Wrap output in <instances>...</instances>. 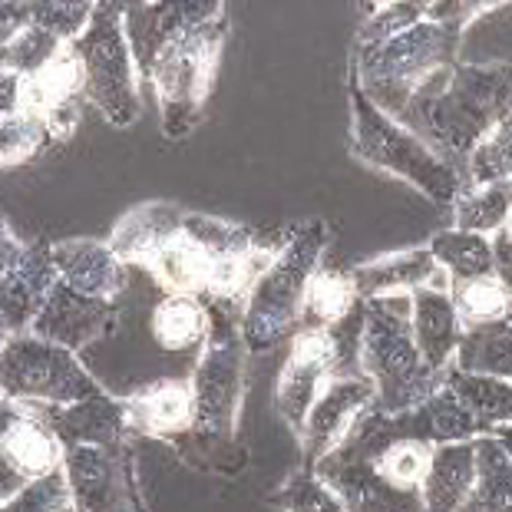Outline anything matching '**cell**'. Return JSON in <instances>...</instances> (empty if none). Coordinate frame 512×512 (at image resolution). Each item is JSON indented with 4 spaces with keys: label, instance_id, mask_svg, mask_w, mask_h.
<instances>
[{
    "label": "cell",
    "instance_id": "cell-5",
    "mask_svg": "<svg viewBox=\"0 0 512 512\" xmlns=\"http://www.w3.org/2000/svg\"><path fill=\"white\" fill-rule=\"evenodd\" d=\"M410 294L364 301L361 370L374 380L380 413H407L443 387L446 370H433L413 341Z\"/></svg>",
    "mask_w": 512,
    "mask_h": 512
},
{
    "label": "cell",
    "instance_id": "cell-10",
    "mask_svg": "<svg viewBox=\"0 0 512 512\" xmlns=\"http://www.w3.org/2000/svg\"><path fill=\"white\" fill-rule=\"evenodd\" d=\"M245 354L235 314L212 308V337L192 370L195 390V430L205 443H232L245 403Z\"/></svg>",
    "mask_w": 512,
    "mask_h": 512
},
{
    "label": "cell",
    "instance_id": "cell-23",
    "mask_svg": "<svg viewBox=\"0 0 512 512\" xmlns=\"http://www.w3.org/2000/svg\"><path fill=\"white\" fill-rule=\"evenodd\" d=\"M27 407L57 430L67 450L70 446H123V437L129 433L123 400L110 394L70 403V407H57V403H27Z\"/></svg>",
    "mask_w": 512,
    "mask_h": 512
},
{
    "label": "cell",
    "instance_id": "cell-29",
    "mask_svg": "<svg viewBox=\"0 0 512 512\" xmlns=\"http://www.w3.org/2000/svg\"><path fill=\"white\" fill-rule=\"evenodd\" d=\"M430 255L440 261L443 271L450 275V285L456 281H473L496 271V255H493V238L476 235V232H460V228H446L430 238Z\"/></svg>",
    "mask_w": 512,
    "mask_h": 512
},
{
    "label": "cell",
    "instance_id": "cell-41",
    "mask_svg": "<svg viewBox=\"0 0 512 512\" xmlns=\"http://www.w3.org/2000/svg\"><path fill=\"white\" fill-rule=\"evenodd\" d=\"M63 512H76V509H73V506H67V509H63Z\"/></svg>",
    "mask_w": 512,
    "mask_h": 512
},
{
    "label": "cell",
    "instance_id": "cell-8",
    "mask_svg": "<svg viewBox=\"0 0 512 512\" xmlns=\"http://www.w3.org/2000/svg\"><path fill=\"white\" fill-rule=\"evenodd\" d=\"M228 34L225 14L209 17L189 27L159 53L156 67L149 73L152 90L159 96L162 136L185 139L199 126L205 103L212 96L219 60Z\"/></svg>",
    "mask_w": 512,
    "mask_h": 512
},
{
    "label": "cell",
    "instance_id": "cell-2",
    "mask_svg": "<svg viewBox=\"0 0 512 512\" xmlns=\"http://www.w3.org/2000/svg\"><path fill=\"white\" fill-rule=\"evenodd\" d=\"M483 437L470 410L440 387L407 413H380L374 403L347 437L314 466L347 512H423V479L440 443Z\"/></svg>",
    "mask_w": 512,
    "mask_h": 512
},
{
    "label": "cell",
    "instance_id": "cell-11",
    "mask_svg": "<svg viewBox=\"0 0 512 512\" xmlns=\"http://www.w3.org/2000/svg\"><path fill=\"white\" fill-rule=\"evenodd\" d=\"M0 384H4V400L57 403V407L106 394L93 370L70 347L43 341L37 334L4 337Z\"/></svg>",
    "mask_w": 512,
    "mask_h": 512
},
{
    "label": "cell",
    "instance_id": "cell-13",
    "mask_svg": "<svg viewBox=\"0 0 512 512\" xmlns=\"http://www.w3.org/2000/svg\"><path fill=\"white\" fill-rule=\"evenodd\" d=\"M0 255H4V278H0L4 337L30 334L50 291L60 285V271L53 265L50 245H24L7 225L0 235Z\"/></svg>",
    "mask_w": 512,
    "mask_h": 512
},
{
    "label": "cell",
    "instance_id": "cell-36",
    "mask_svg": "<svg viewBox=\"0 0 512 512\" xmlns=\"http://www.w3.org/2000/svg\"><path fill=\"white\" fill-rule=\"evenodd\" d=\"M93 10L96 4H86V0H67V4L63 0H37V4H30V20L43 30H50L63 43H73L90 27Z\"/></svg>",
    "mask_w": 512,
    "mask_h": 512
},
{
    "label": "cell",
    "instance_id": "cell-35",
    "mask_svg": "<svg viewBox=\"0 0 512 512\" xmlns=\"http://www.w3.org/2000/svg\"><path fill=\"white\" fill-rule=\"evenodd\" d=\"M271 503L285 512H347L341 496L308 466H301L298 473L288 476L285 486L278 493H271Z\"/></svg>",
    "mask_w": 512,
    "mask_h": 512
},
{
    "label": "cell",
    "instance_id": "cell-20",
    "mask_svg": "<svg viewBox=\"0 0 512 512\" xmlns=\"http://www.w3.org/2000/svg\"><path fill=\"white\" fill-rule=\"evenodd\" d=\"M53 265H57L60 278L67 281L73 291L86 294V298L116 301L126 291L129 265L116 255L110 242H93V238H67V242L50 245Z\"/></svg>",
    "mask_w": 512,
    "mask_h": 512
},
{
    "label": "cell",
    "instance_id": "cell-24",
    "mask_svg": "<svg viewBox=\"0 0 512 512\" xmlns=\"http://www.w3.org/2000/svg\"><path fill=\"white\" fill-rule=\"evenodd\" d=\"M413 304V341H417L423 361L433 370H450L456 347H460V318H456L453 298L446 288H417L410 294Z\"/></svg>",
    "mask_w": 512,
    "mask_h": 512
},
{
    "label": "cell",
    "instance_id": "cell-18",
    "mask_svg": "<svg viewBox=\"0 0 512 512\" xmlns=\"http://www.w3.org/2000/svg\"><path fill=\"white\" fill-rule=\"evenodd\" d=\"M225 14L219 0H185V4H123V27L129 50L136 57V70L149 80L159 53L189 27L209 17Z\"/></svg>",
    "mask_w": 512,
    "mask_h": 512
},
{
    "label": "cell",
    "instance_id": "cell-4",
    "mask_svg": "<svg viewBox=\"0 0 512 512\" xmlns=\"http://www.w3.org/2000/svg\"><path fill=\"white\" fill-rule=\"evenodd\" d=\"M486 4H427L417 24L390 40L357 47L354 76L377 110L400 119L423 86L456 67L463 30L486 14Z\"/></svg>",
    "mask_w": 512,
    "mask_h": 512
},
{
    "label": "cell",
    "instance_id": "cell-3",
    "mask_svg": "<svg viewBox=\"0 0 512 512\" xmlns=\"http://www.w3.org/2000/svg\"><path fill=\"white\" fill-rule=\"evenodd\" d=\"M506 116H512V60H499L456 63L413 96L397 123L463 176L473 149Z\"/></svg>",
    "mask_w": 512,
    "mask_h": 512
},
{
    "label": "cell",
    "instance_id": "cell-39",
    "mask_svg": "<svg viewBox=\"0 0 512 512\" xmlns=\"http://www.w3.org/2000/svg\"><path fill=\"white\" fill-rule=\"evenodd\" d=\"M427 14V4H387L374 10L361 34H357V47H370V43H380V40H390L394 34H400V30H407L410 24H417V20Z\"/></svg>",
    "mask_w": 512,
    "mask_h": 512
},
{
    "label": "cell",
    "instance_id": "cell-12",
    "mask_svg": "<svg viewBox=\"0 0 512 512\" xmlns=\"http://www.w3.org/2000/svg\"><path fill=\"white\" fill-rule=\"evenodd\" d=\"M67 466V443L57 430L30 410L27 403L4 400L0 407V476H4V499L17 496L34 479L60 473Z\"/></svg>",
    "mask_w": 512,
    "mask_h": 512
},
{
    "label": "cell",
    "instance_id": "cell-9",
    "mask_svg": "<svg viewBox=\"0 0 512 512\" xmlns=\"http://www.w3.org/2000/svg\"><path fill=\"white\" fill-rule=\"evenodd\" d=\"M86 70V100L103 113L106 123L133 126L143 116L139 70L123 27V4H96L90 27L73 40Z\"/></svg>",
    "mask_w": 512,
    "mask_h": 512
},
{
    "label": "cell",
    "instance_id": "cell-1",
    "mask_svg": "<svg viewBox=\"0 0 512 512\" xmlns=\"http://www.w3.org/2000/svg\"><path fill=\"white\" fill-rule=\"evenodd\" d=\"M288 235L271 238L248 225L169 202H146L123 215L110 245L126 265L143 268L152 285L166 294L199 298L209 308L242 318L248 294L275 265Z\"/></svg>",
    "mask_w": 512,
    "mask_h": 512
},
{
    "label": "cell",
    "instance_id": "cell-15",
    "mask_svg": "<svg viewBox=\"0 0 512 512\" xmlns=\"http://www.w3.org/2000/svg\"><path fill=\"white\" fill-rule=\"evenodd\" d=\"M63 470L76 512H133V479L123 446H70Z\"/></svg>",
    "mask_w": 512,
    "mask_h": 512
},
{
    "label": "cell",
    "instance_id": "cell-7",
    "mask_svg": "<svg viewBox=\"0 0 512 512\" xmlns=\"http://www.w3.org/2000/svg\"><path fill=\"white\" fill-rule=\"evenodd\" d=\"M351 113H354L351 152L357 159L380 172H390L397 179H407L430 202L443 205V209H453V202L463 192V176L453 166H446L437 152L423 143L420 136H413L407 126H400L394 116L377 110L364 96L354 73H351Z\"/></svg>",
    "mask_w": 512,
    "mask_h": 512
},
{
    "label": "cell",
    "instance_id": "cell-19",
    "mask_svg": "<svg viewBox=\"0 0 512 512\" xmlns=\"http://www.w3.org/2000/svg\"><path fill=\"white\" fill-rule=\"evenodd\" d=\"M126 410V427L139 437L179 440L195 430V390L192 377H162L119 397Z\"/></svg>",
    "mask_w": 512,
    "mask_h": 512
},
{
    "label": "cell",
    "instance_id": "cell-30",
    "mask_svg": "<svg viewBox=\"0 0 512 512\" xmlns=\"http://www.w3.org/2000/svg\"><path fill=\"white\" fill-rule=\"evenodd\" d=\"M456 370L512 380V321L486 324V328L463 331L453 357Z\"/></svg>",
    "mask_w": 512,
    "mask_h": 512
},
{
    "label": "cell",
    "instance_id": "cell-38",
    "mask_svg": "<svg viewBox=\"0 0 512 512\" xmlns=\"http://www.w3.org/2000/svg\"><path fill=\"white\" fill-rule=\"evenodd\" d=\"M0 146H4V169H17L24 166L50 146V136L47 129L30 123V119H4L0 126Z\"/></svg>",
    "mask_w": 512,
    "mask_h": 512
},
{
    "label": "cell",
    "instance_id": "cell-21",
    "mask_svg": "<svg viewBox=\"0 0 512 512\" xmlns=\"http://www.w3.org/2000/svg\"><path fill=\"white\" fill-rule=\"evenodd\" d=\"M146 334L162 354L195 367L212 337V308L199 298L162 291V298L149 308Z\"/></svg>",
    "mask_w": 512,
    "mask_h": 512
},
{
    "label": "cell",
    "instance_id": "cell-37",
    "mask_svg": "<svg viewBox=\"0 0 512 512\" xmlns=\"http://www.w3.org/2000/svg\"><path fill=\"white\" fill-rule=\"evenodd\" d=\"M67 506H73L70 479H67V470H60L43 479H34V483H27L17 496L4 499L0 512H63Z\"/></svg>",
    "mask_w": 512,
    "mask_h": 512
},
{
    "label": "cell",
    "instance_id": "cell-6",
    "mask_svg": "<svg viewBox=\"0 0 512 512\" xmlns=\"http://www.w3.org/2000/svg\"><path fill=\"white\" fill-rule=\"evenodd\" d=\"M324 248H328V225L324 222L311 219L291 228L281 255L258 278L242 318H238V331H242V341L252 354H265L301 331L304 294H308L314 271L321 268Z\"/></svg>",
    "mask_w": 512,
    "mask_h": 512
},
{
    "label": "cell",
    "instance_id": "cell-27",
    "mask_svg": "<svg viewBox=\"0 0 512 512\" xmlns=\"http://www.w3.org/2000/svg\"><path fill=\"white\" fill-rule=\"evenodd\" d=\"M361 304L364 301L354 288L351 271L318 268L308 285V294H304L301 331H334L354 311H361Z\"/></svg>",
    "mask_w": 512,
    "mask_h": 512
},
{
    "label": "cell",
    "instance_id": "cell-28",
    "mask_svg": "<svg viewBox=\"0 0 512 512\" xmlns=\"http://www.w3.org/2000/svg\"><path fill=\"white\" fill-rule=\"evenodd\" d=\"M476 486L460 512H512V460L496 437H476Z\"/></svg>",
    "mask_w": 512,
    "mask_h": 512
},
{
    "label": "cell",
    "instance_id": "cell-33",
    "mask_svg": "<svg viewBox=\"0 0 512 512\" xmlns=\"http://www.w3.org/2000/svg\"><path fill=\"white\" fill-rule=\"evenodd\" d=\"M63 47H67V43L60 37H53L50 30H43L40 24L30 20L14 40H7L4 47H0V63H4L7 73L34 76L43 67H50V63L60 57Z\"/></svg>",
    "mask_w": 512,
    "mask_h": 512
},
{
    "label": "cell",
    "instance_id": "cell-40",
    "mask_svg": "<svg viewBox=\"0 0 512 512\" xmlns=\"http://www.w3.org/2000/svg\"><path fill=\"white\" fill-rule=\"evenodd\" d=\"M493 437L506 446V453H509V460H512V427H503V430H496Z\"/></svg>",
    "mask_w": 512,
    "mask_h": 512
},
{
    "label": "cell",
    "instance_id": "cell-34",
    "mask_svg": "<svg viewBox=\"0 0 512 512\" xmlns=\"http://www.w3.org/2000/svg\"><path fill=\"white\" fill-rule=\"evenodd\" d=\"M489 182H512V116H506L466 162L463 189Z\"/></svg>",
    "mask_w": 512,
    "mask_h": 512
},
{
    "label": "cell",
    "instance_id": "cell-25",
    "mask_svg": "<svg viewBox=\"0 0 512 512\" xmlns=\"http://www.w3.org/2000/svg\"><path fill=\"white\" fill-rule=\"evenodd\" d=\"M476 440L440 443L423 479V512H460L476 486Z\"/></svg>",
    "mask_w": 512,
    "mask_h": 512
},
{
    "label": "cell",
    "instance_id": "cell-17",
    "mask_svg": "<svg viewBox=\"0 0 512 512\" xmlns=\"http://www.w3.org/2000/svg\"><path fill=\"white\" fill-rule=\"evenodd\" d=\"M374 400H377V387L367 374L334 377L331 384L321 390V397L314 400L308 420H304V433H301L304 466L314 470V466L347 437L354 420L361 417Z\"/></svg>",
    "mask_w": 512,
    "mask_h": 512
},
{
    "label": "cell",
    "instance_id": "cell-22",
    "mask_svg": "<svg viewBox=\"0 0 512 512\" xmlns=\"http://www.w3.org/2000/svg\"><path fill=\"white\" fill-rule=\"evenodd\" d=\"M354 288L361 301L390 298V294H413L417 288H446L450 291V275L430 255V248H407V252H390L374 261L351 268Z\"/></svg>",
    "mask_w": 512,
    "mask_h": 512
},
{
    "label": "cell",
    "instance_id": "cell-16",
    "mask_svg": "<svg viewBox=\"0 0 512 512\" xmlns=\"http://www.w3.org/2000/svg\"><path fill=\"white\" fill-rule=\"evenodd\" d=\"M119 321V304L86 298V294L73 291L67 281L60 278V285L50 291L47 304L37 314L30 334L43 337V341L70 347L73 354L90 351L96 341H103L106 334L116 328Z\"/></svg>",
    "mask_w": 512,
    "mask_h": 512
},
{
    "label": "cell",
    "instance_id": "cell-31",
    "mask_svg": "<svg viewBox=\"0 0 512 512\" xmlns=\"http://www.w3.org/2000/svg\"><path fill=\"white\" fill-rule=\"evenodd\" d=\"M450 298L463 331L512 321V294L496 271L473 281H456V285H450Z\"/></svg>",
    "mask_w": 512,
    "mask_h": 512
},
{
    "label": "cell",
    "instance_id": "cell-26",
    "mask_svg": "<svg viewBox=\"0 0 512 512\" xmlns=\"http://www.w3.org/2000/svg\"><path fill=\"white\" fill-rule=\"evenodd\" d=\"M443 387L470 410L483 437H493L496 430L512 427V384L486 374H466V370L450 367Z\"/></svg>",
    "mask_w": 512,
    "mask_h": 512
},
{
    "label": "cell",
    "instance_id": "cell-14",
    "mask_svg": "<svg viewBox=\"0 0 512 512\" xmlns=\"http://www.w3.org/2000/svg\"><path fill=\"white\" fill-rule=\"evenodd\" d=\"M337 370H341V354H337L334 331H298L291 337L288 357L275 384V403L288 427L298 433V440L314 400L337 377Z\"/></svg>",
    "mask_w": 512,
    "mask_h": 512
},
{
    "label": "cell",
    "instance_id": "cell-32",
    "mask_svg": "<svg viewBox=\"0 0 512 512\" xmlns=\"http://www.w3.org/2000/svg\"><path fill=\"white\" fill-rule=\"evenodd\" d=\"M512 212V182L470 185L453 202V222L460 232H476L493 238Z\"/></svg>",
    "mask_w": 512,
    "mask_h": 512
}]
</instances>
